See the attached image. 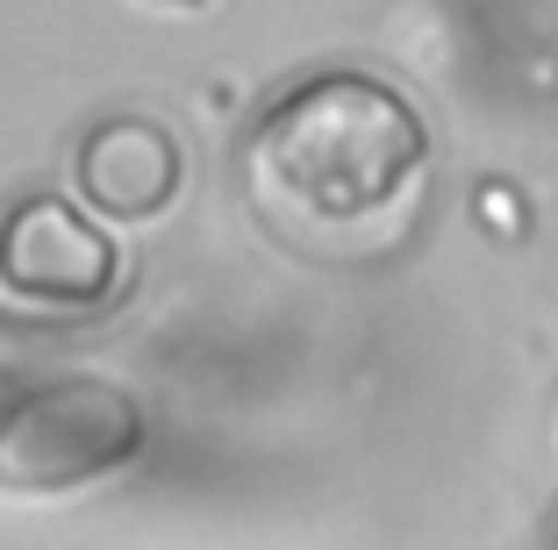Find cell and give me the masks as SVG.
<instances>
[{"mask_svg":"<svg viewBox=\"0 0 558 550\" xmlns=\"http://www.w3.org/2000/svg\"><path fill=\"white\" fill-rule=\"evenodd\" d=\"M423 114L365 72L301 80L258 114L244 144L251 215L315 265H365L401 250L423 215Z\"/></svg>","mask_w":558,"mask_h":550,"instance_id":"6da1fadb","label":"cell"},{"mask_svg":"<svg viewBox=\"0 0 558 550\" xmlns=\"http://www.w3.org/2000/svg\"><path fill=\"white\" fill-rule=\"evenodd\" d=\"M551 550H558V543H551Z\"/></svg>","mask_w":558,"mask_h":550,"instance_id":"8992f818","label":"cell"},{"mask_svg":"<svg viewBox=\"0 0 558 550\" xmlns=\"http://www.w3.org/2000/svg\"><path fill=\"white\" fill-rule=\"evenodd\" d=\"M122 286L116 236L65 194H22L0 215V293L22 308L94 315Z\"/></svg>","mask_w":558,"mask_h":550,"instance_id":"3957f363","label":"cell"},{"mask_svg":"<svg viewBox=\"0 0 558 550\" xmlns=\"http://www.w3.org/2000/svg\"><path fill=\"white\" fill-rule=\"evenodd\" d=\"M144 451V407L116 379H44L0 407V493H80Z\"/></svg>","mask_w":558,"mask_h":550,"instance_id":"7a4b0ae2","label":"cell"},{"mask_svg":"<svg viewBox=\"0 0 558 550\" xmlns=\"http://www.w3.org/2000/svg\"><path fill=\"white\" fill-rule=\"evenodd\" d=\"M158 8H201V0H158Z\"/></svg>","mask_w":558,"mask_h":550,"instance_id":"5b68a950","label":"cell"},{"mask_svg":"<svg viewBox=\"0 0 558 550\" xmlns=\"http://www.w3.org/2000/svg\"><path fill=\"white\" fill-rule=\"evenodd\" d=\"M180 136L158 114H100L72 150V194L108 222H150L180 200Z\"/></svg>","mask_w":558,"mask_h":550,"instance_id":"277c9868","label":"cell"}]
</instances>
